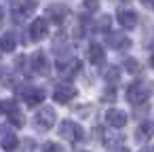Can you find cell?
Here are the masks:
<instances>
[{
    "mask_svg": "<svg viewBox=\"0 0 154 152\" xmlns=\"http://www.w3.org/2000/svg\"><path fill=\"white\" fill-rule=\"evenodd\" d=\"M78 70H80V61H78L76 57L68 55V57H59V59H57V72H59L63 78H74V76L78 74Z\"/></svg>",
    "mask_w": 154,
    "mask_h": 152,
    "instance_id": "cell-1",
    "label": "cell"
},
{
    "mask_svg": "<svg viewBox=\"0 0 154 152\" xmlns=\"http://www.w3.org/2000/svg\"><path fill=\"white\" fill-rule=\"evenodd\" d=\"M59 135H61L63 139H68V141H80L82 135H85V131H82V127H80L78 123H74V120H63V123L59 125Z\"/></svg>",
    "mask_w": 154,
    "mask_h": 152,
    "instance_id": "cell-2",
    "label": "cell"
},
{
    "mask_svg": "<svg viewBox=\"0 0 154 152\" xmlns=\"http://www.w3.org/2000/svg\"><path fill=\"white\" fill-rule=\"evenodd\" d=\"M34 125H36V129H42V131L51 129V127L55 125V110H53L51 106L40 108V110L34 114Z\"/></svg>",
    "mask_w": 154,
    "mask_h": 152,
    "instance_id": "cell-3",
    "label": "cell"
},
{
    "mask_svg": "<svg viewBox=\"0 0 154 152\" xmlns=\"http://www.w3.org/2000/svg\"><path fill=\"white\" fill-rule=\"evenodd\" d=\"M127 99H129V104H133V106L146 104V101H148V89H146L141 82H131V85L127 87Z\"/></svg>",
    "mask_w": 154,
    "mask_h": 152,
    "instance_id": "cell-4",
    "label": "cell"
},
{
    "mask_svg": "<svg viewBox=\"0 0 154 152\" xmlns=\"http://www.w3.org/2000/svg\"><path fill=\"white\" fill-rule=\"evenodd\" d=\"M74 97H76V89H74L72 85H68V82L55 87V91H53V99H55L57 104H68V101L74 99Z\"/></svg>",
    "mask_w": 154,
    "mask_h": 152,
    "instance_id": "cell-5",
    "label": "cell"
},
{
    "mask_svg": "<svg viewBox=\"0 0 154 152\" xmlns=\"http://www.w3.org/2000/svg\"><path fill=\"white\" fill-rule=\"evenodd\" d=\"M47 34H49V23H47V19H42V17L34 19L32 26H30V38H32V40H42V38H47Z\"/></svg>",
    "mask_w": 154,
    "mask_h": 152,
    "instance_id": "cell-6",
    "label": "cell"
},
{
    "mask_svg": "<svg viewBox=\"0 0 154 152\" xmlns=\"http://www.w3.org/2000/svg\"><path fill=\"white\" fill-rule=\"evenodd\" d=\"M30 61H32V72L40 74V76H47L49 74V61H47V55L42 51H36L30 57Z\"/></svg>",
    "mask_w": 154,
    "mask_h": 152,
    "instance_id": "cell-7",
    "label": "cell"
},
{
    "mask_svg": "<svg viewBox=\"0 0 154 152\" xmlns=\"http://www.w3.org/2000/svg\"><path fill=\"white\" fill-rule=\"evenodd\" d=\"M108 45H110V49H114V51H122V49H129L131 47V38L129 36H125L122 32H114V34H108Z\"/></svg>",
    "mask_w": 154,
    "mask_h": 152,
    "instance_id": "cell-8",
    "label": "cell"
},
{
    "mask_svg": "<svg viewBox=\"0 0 154 152\" xmlns=\"http://www.w3.org/2000/svg\"><path fill=\"white\" fill-rule=\"evenodd\" d=\"M106 123L110 127H114V129H120V127L127 125V114L122 110H118V108H110L106 112Z\"/></svg>",
    "mask_w": 154,
    "mask_h": 152,
    "instance_id": "cell-9",
    "label": "cell"
},
{
    "mask_svg": "<svg viewBox=\"0 0 154 152\" xmlns=\"http://www.w3.org/2000/svg\"><path fill=\"white\" fill-rule=\"evenodd\" d=\"M21 95H23V99H26V104H28L30 108L42 104V99H45V91H42V89H36V87H26Z\"/></svg>",
    "mask_w": 154,
    "mask_h": 152,
    "instance_id": "cell-10",
    "label": "cell"
},
{
    "mask_svg": "<svg viewBox=\"0 0 154 152\" xmlns=\"http://www.w3.org/2000/svg\"><path fill=\"white\" fill-rule=\"evenodd\" d=\"M118 23L125 28V30H133L137 26V13L131 11V9H122L118 11Z\"/></svg>",
    "mask_w": 154,
    "mask_h": 152,
    "instance_id": "cell-11",
    "label": "cell"
},
{
    "mask_svg": "<svg viewBox=\"0 0 154 152\" xmlns=\"http://www.w3.org/2000/svg\"><path fill=\"white\" fill-rule=\"evenodd\" d=\"M47 15H49L51 21L61 23V21L66 19V15H68V9H66L63 5H51V7H47Z\"/></svg>",
    "mask_w": 154,
    "mask_h": 152,
    "instance_id": "cell-12",
    "label": "cell"
},
{
    "mask_svg": "<svg viewBox=\"0 0 154 152\" xmlns=\"http://www.w3.org/2000/svg\"><path fill=\"white\" fill-rule=\"evenodd\" d=\"M87 57H89V61H91V64H101V61H103V57H106V51H103V47H101V45L91 42V45H89V49H87Z\"/></svg>",
    "mask_w": 154,
    "mask_h": 152,
    "instance_id": "cell-13",
    "label": "cell"
},
{
    "mask_svg": "<svg viewBox=\"0 0 154 152\" xmlns=\"http://www.w3.org/2000/svg\"><path fill=\"white\" fill-rule=\"evenodd\" d=\"M154 135V123H141L135 131V139L137 141H148Z\"/></svg>",
    "mask_w": 154,
    "mask_h": 152,
    "instance_id": "cell-14",
    "label": "cell"
},
{
    "mask_svg": "<svg viewBox=\"0 0 154 152\" xmlns=\"http://www.w3.org/2000/svg\"><path fill=\"white\" fill-rule=\"evenodd\" d=\"M17 135L15 133H5L2 135V139H0V146H2V150H7V152H13L15 148H17Z\"/></svg>",
    "mask_w": 154,
    "mask_h": 152,
    "instance_id": "cell-15",
    "label": "cell"
},
{
    "mask_svg": "<svg viewBox=\"0 0 154 152\" xmlns=\"http://www.w3.org/2000/svg\"><path fill=\"white\" fill-rule=\"evenodd\" d=\"M103 78H106V82L116 85V82L120 80V70H118V66H108V68L103 70Z\"/></svg>",
    "mask_w": 154,
    "mask_h": 152,
    "instance_id": "cell-16",
    "label": "cell"
},
{
    "mask_svg": "<svg viewBox=\"0 0 154 152\" xmlns=\"http://www.w3.org/2000/svg\"><path fill=\"white\" fill-rule=\"evenodd\" d=\"M15 49V36L9 32L5 36H0V51H5V53H11Z\"/></svg>",
    "mask_w": 154,
    "mask_h": 152,
    "instance_id": "cell-17",
    "label": "cell"
},
{
    "mask_svg": "<svg viewBox=\"0 0 154 152\" xmlns=\"http://www.w3.org/2000/svg\"><path fill=\"white\" fill-rule=\"evenodd\" d=\"M0 110H2V112H7V114H11V112H15V110H17V101H13V99L0 101Z\"/></svg>",
    "mask_w": 154,
    "mask_h": 152,
    "instance_id": "cell-18",
    "label": "cell"
},
{
    "mask_svg": "<svg viewBox=\"0 0 154 152\" xmlns=\"http://www.w3.org/2000/svg\"><path fill=\"white\" fill-rule=\"evenodd\" d=\"M125 70H127L129 74H137V72H139V64H137V59H127V61H125Z\"/></svg>",
    "mask_w": 154,
    "mask_h": 152,
    "instance_id": "cell-19",
    "label": "cell"
},
{
    "mask_svg": "<svg viewBox=\"0 0 154 152\" xmlns=\"http://www.w3.org/2000/svg\"><path fill=\"white\" fill-rule=\"evenodd\" d=\"M82 9L89 11V13H95V11L99 9V0H85V2H82Z\"/></svg>",
    "mask_w": 154,
    "mask_h": 152,
    "instance_id": "cell-20",
    "label": "cell"
},
{
    "mask_svg": "<svg viewBox=\"0 0 154 152\" xmlns=\"http://www.w3.org/2000/svg\"><path fill=\"white\" fill-rule=\"evenodd\" d=\"M9 116V120L13 123V125H17V127H21L23 125V118H21V114H19V110H15V112H11V114H7Z\"/></svg>",
    "mask_w": 154,
    "mask_h": 152,
    "instance_id": "cell-21",
    "label": "cell"
},
{
    "mask_svg": "<svg viewBox=\"0 0 154 152\" xmlns=\"http://www.w3.org/2000/svg\"><path fill=\"white\" fill-rule=\"evenodd\" d=\"M42 152H61V148L55 141H45L42 144Z\"/></svg>",
    "mask_w": 154,
    "mask_h": 152,
    "instance_id": "cell-22",
    "label": "cell"
},
{
    "mask_svg": "<svg viewBox=\"0 0 154 152\" xmlns=\"http://www.w3.org/2000/svg\"><path fill=\"white\" fill-rule=\"evenodd\" d=\"M97 30H99V32H106V30H110V17H108V15H103V17L99 19V23H97Z\"/></svg>",
    "mask_w": 154,
    "mask_h": 152,
    "instance_id": "cell-23",
    "label": "cell"
},
{
    "mask_svg": "<svg viewBox=\"0 0 154 152\" xmlns=\"http://www.w3.org/2000/svg\"><path fill=\"white\" fill-rule=\"evenodd\" d=\"M101 99L103 101H114V89H106L103 95H101Z\"/></svg>",
    "mask_w": 154,
    "mask_h": 152,
    "instance_id": "cell-24",
    "label": "cell"
},
{
    "mask_svg": "<svg viewBox=\"0 0 154 152\" xmlns=\"http://www.w3.org/2000/svg\"><path fill=\"white\" fill-rule=\"evenodd\" d=\"M110 152H129V148H127L125 144H118V146H114V148H110Z\"/></svg>",
    "mask_w": 154,
    "mask_h": 152,
    "instance_id": "cell-25",
    "label": "cell"
},
{
    "mask_svg": "<svg viewBox=\"0 0 154 152\" xmlns=\"http://www.w3.org/2000/svg\"><path fill=\"white\" fill-rule=\"evenodd\" d=\"M139 152H154V148H152V146H143Z\"/></svg>",
    "mask_w": 154,
    "mask_h": 152,
    "instance_id": "cell-26",
    "label": "cell"
},
{
    "mask_svg": "<svg viewBox=\"0 0 154 152\" xmlns=\"http://www.w3.org/2000/svg\"><path fill=\"white\" fill-rule=\"evenodd\" d=\"M150 66H152V68H154V55H152V57H150Z\"/></svg>",
    "mask_w": 154,
    "mask_h": 152,
    "instance_id": "cell-27",
    "label": "cell"
},
{
    "mask_svg": "<svg viewBox=\"0 0 154 152\" xmlns=\"http://www.w3.org/2000/svg\"><path fill=\"white\" fill-rule=\"evenodd\" d=\"M143 2H148V0H143Z\"/></svg>",
    "mask_w": 154,
    "mask_h": 152,
    "instance_id": "cell-28",
    "label": "cell"
},
{
    "mask_svg": "<svg viewBox=\"0 0 154 152\" xmlns=\"http://www.w3.org/2000/svg\"><path fill=\"white\" fill-rule=\"evenodd\" d=\"M0 17H2V15H0Z\"/></svg>",
    "mask_w": 154,
    "mask_h": 152,
    "instance_id": "cell-29",
    "label": "cell"
}]
</instances>
